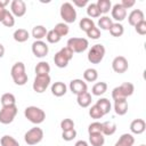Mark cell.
Wrapping results in <instances>:
<instances>
[{"mask_svg":"<svg viewBox=\"0 0 146 146\" xmlns=\"http://www.w3.org/2000/svg\"><path fill=\"white\" fill-rule=\"evenodd\" d=\"M7 9L6 8H3V7H0V22L2 23V21H3V18H5V16H6V14H7Z\"/></svg>","mask_w":146,"mask_h":146,"instance_id":"681fc988","label":"cell"},{"mask_svg":"<svg viewBox=\"0 0 146 146\" xmlns=\"http://www.w3.org/2000/svg\"><path fill=\"white\" fill-rule=\"evenodd\" d=\"M88 133H102V123L100 122H92L88 127Z\"/></svg>","mask_w":146,"mask_h":146,"instance_id":"60d3db41","label":"cell"},{"mask_svg":"<svg viewBox=\"0 0 146 146\" xmlns=\"http://www.w3.org/2000/svg\"><path fill=\"white\" fill-rule=\"evenodd\" d=\"M140 146H145V145H140Z\"/></svg>","mask_w":146,"mask_h":146,"instance_id":"db71d44e","label":"cell"},{"mask_svg":"<svg viewBox=\"0 0 146 146\" xmlns=\"http://www.w3.org/2000/svg\"><path fill=\"white\" fill-rule=\"evenodd\" d=\"M52 30H54L60 38L67 35V34H68V31H70L68 25H67L66 23H64V22H62V23H57Z\"/></svg>","mask_w":146,"mask_h":146,"instance_id":"4dcf8cb0","label":"cell"},{"mask_svg":"<svg viewBox=\"0 0 146 146\" xmlns=\"http://www.w3.org/2000/svg\"><path fill=\"white\" fill-rule=\"evenodd\" d=\"M66 91H67V87H66V84H65L64 82H62V81H57V82H55V83L51 86V92H52V95L56 96V97H62V96H64V95L66 94Z\"/></svg>","mask_w":146,"mask_h":146,"instance_id":"ac0fdd59","label":"cell"},{"mask_svg":"<svg viewBox=\"0 0 146 146\" xmlns=\"http://www.w3.org/2000/svg\"><path fill=\"white\" fill-rule=\"evenodd\" d=\"M105 47L102 44V43H97V44H94L89 51H88V60L91 63V64H99L104 56H105Z\"/></svg>","mask_w":146,"mask_h":146,"instance_id":"5b68a950","label":"cell"},{"mask_svg":"<svg viewBox=\"0 0 146 146\" xmlns=\"http://www.w3.org/2000/svg\"><path fill=\"white\" fill-rule=\"evenodd\" d=\"M74 146H89V144L86 140H78Z\"/></svg>","mask_w":146,"mask_h":146,"instance_id":"f907efd6","label":"cell"},{"mask_svg":"<svg viewBox=\"0 0 146 146\" xmlns=\"http://www.w3.org/2000/svg\"><path fill=\"white\" fill-rule=\"evenodd\" d=\"M75 137H76V131H75V129H72V130H67V131H63V132H62V138H63L65 141H71V140H73Z\"/></svg>","mask_w":146,"mask_h":146,"instance_id":"7bdbcfd3","label":"cell"},{"mask_svg":"<svg viewBox=\"0 0 146 146\" xmlns=\"http://www.w3.org/2000/svg\"><path fill=\"white\" fill-rule=\"evenodd\" d=\"M96 5H97L100 14H107L112 9V3L110 0H98Z\"/></svg>","mask_w":146,"mask_h":146,"instance_id":"836d02e7","label":"cell"},{"mask_svg":"<svg viewBox=\"0 0 146 146\" xmlns=\"http://www.w3.org/2000/svg\"><path fill=\"white\" fill-rule=\"evenodd\" d=\"M111 13H112V18L115 19L116 23L122 22V21L127 17V10H125L120 3H115V5L112 7Z\"/></svg>","mask_w":146,"mask_h":146,"instance_id":"5bb4252c","label":"cell"},{"mask_svg":"<svg viewBox=\"0 0 146 146\" xmlns=\"http://www.w3.org/2000/svg\"><path fill=\"white\" fill-rule=\"evenodd\" d=\"M135 30L138 34L140 35H144L146 34V21H141L140 23H138L136 26H135Z\"/></svg>","mask_w":146,"mask_h":146,"instance_id":"f6af8a7d","label":"cell"},{"mask_svg":"<svg viewBox=\"0 0 146 146\" xmlns=\"http://www.w3.org/2000/svg\"><path fill=\"white\" fill-rule=\"evenodd\" d=\"M42 139H43V130L39 127H34V128L27 130L24 135V140L30 146L39 144Z\"/></svg>","mask_w":146,"mask_h":146,"instance_id":"8992f818","label":"cell"},{"mask_svg":"<svg viewBox=\"0 0 146 146\" xmlns=\"http://www.w3.org/2000/svg\"><path fill=\"white\" fill-rule=\"evenodd\" d=\"M10 13L14 17H22L26 13V3L23 0H13L10 3Z\"/></svg>","mask_w":146,"mask_h":146,"instance_id":"7c38bea8","label":"cell"},{"mask_svg":"<svg viewBox=\"0 0 146 146\" xmlns=\"http://www.w3.org/2000/svg\"><path fill=\"white\" fill-rule=\"evenodd\" d=\"M87 35H88L90 39H94V40L99 39V38H100V30H99L98 27L94 26L92 29H90V30L87 32Z\"/></svg>","mask_w":146,"mask_h":146,"instance_id":"ee69618b","label":"cell"},{"mask_svg":"<svg viewBox=\"0 0 146 146\" xmlns=\"http://www.w3.org/2000/svg\"><path fill=\"white\" fill-rule=\"evenodd\" d=\"M59 52H60L67 60H71V59L73 58V51H72L68 47H64V48H62V49L59 50Z\"/></svg>","mask_w":146,"mask_h":146,"instance_id":"bcb514c9","label":"cell"},{"mask_svg":"<svg viewBox=\"0 0 146 146\" xmlns=\"http://www.w3.org/2000/svg\"><path fill=\"white\" fill-rule=\"evenodd\" d=\"M89 143L91 146H103L105 144V137L103 133H90Z\"/></svg>","mask_w":146,"mask_h":146,"instance_id":"d4e9b609","label":"cell"},{"mask_svg":"<svg viewBox=\"0 0 146 146\" xmlns=\"http://www.w3.org/2000/svg\"><path fill=\"white\" fill-rule=\"evenodd\" d=\"M18 110L16 105L13 106H5L0 110V123L2 124H9L14 121Z\"/></svg>","mask_w":146,"mask_h":146,"instance_id":"ba28073f","label":"cell"},{"mask_svg":"<svg viewBox=\"0 0 146 146\" xmlns=\"http://www.w3.org/2000/svg\"><path fill=\"white\" fill-rule=\"evenodd\" d=\"M24 115L30 122H32L34 124H40L46 119L44 111L36 106H27L24 110Z\"/></svg>","mask_w":146,"mask_h":146,"instance_id":"7a4b0ae2","label":"cell"},{"mask_svg":"<svg viewBox=\"0 0 146 146\" xmlns=\"http://www.w3.org/2000/svg\"><path fill=\"white\" fill-rule=\"evenodd\" d=\"M108 31H110V33H111L112 36L119 38V36H121V35L123 34L124 27H123V25H122L121 23H113L112 26H111V29H110Z\"/></svg>","mask_w":146,"mask_h":146,"instance_id":"1f68e13d","label":"cell"},{"mask_svg":"<svg viewBox=\"0 0 146 146\" xmlns=\"http://www.w3.org/2000/svg\"><path fill=\"white\" fill-rule=\"evenodd\" d=\"M113 24V21L112 18H110L108 16H102L99 19H98V26L100 27V30H105V31H108L111 29Z\"/></svg>","mask_w":146,"mask_h":146,"instance_id":"e575fe53","label":"cell"},{"mask_svg":"<svg viewBox=\"0 0 146 146\" xmlns=\"http://www.w3.org/2000/svg\"><path fill=\"white\" fill-rule=\"evenodd\" d=\"M13 38H14V40L17 41V42H25V41L29 40L30 33H29V31L25 30V29H17V30L14 32Z\"/></svg>","mask_w":146,"mask_h":146,"instance_id":"7402d4cb","label":"cell"},{"mask_svg":"<svg viewBox=\"0 0 146 146\" xmlns=\"http://www.w3.org/2000/svg\"><path fill=\"white\" fill-rule=\"evenodd\" d=\"M91 100H92V99H91V95H90L88 91H86V92L80 94V95L76 96V103H78V105H79L80 107H82V108H86V107L90 106Z\"/></svg>","mask_w":146,"mask_h":146,"instance_id":"d6986e66","label":"cell"},{"mask_svg":"<svg viewBox=\"0 0 146 146\" xmlns=\"http://www.w3.org/2000/svg\"><path fill=\"white\" fill-rule=\"evenodd\" d=\"M96 105L100 108V111L103 112L104 115L107 114V113H110V111H111V108H112V104H111V102H110L107 98H99V99L97 100Z\"/></svg>","mask_w":146,"mask_h":146,"instance_id":"4316f807","label":"cell"},{"mask_svg":"<svg viewBox=\"0 0 146 146\" xmlns=\"http://www.w3.org/2000/svg\"><path fill=\"white\" fill-rule=\"evenodd\" d=\"M114 111L117 115H124L128 112V102L127 98L114 100Z\"/></svg>","mask_w":146,"mask_h":146,"instance_id":"e0dca14e","label":"cell"},{"mask_svg":"<svg viewBox=\"0 0 146 146\" xmlns=\"http://www.w3.org/2000/svg\"><path fill=\"white\" fill-rule=\"evenodd\" d=\"M10 75L13 78V81L17 86H24L29 80V76L25 71V65L23 62H17L13 65L10 70Z\"/></svg>","mask_w":146,"mask_h":146,"instance_id":"6da1fadb","label":"cell"},{"mask_svg":"<svg viewBox=\"0 0 146 146\" xmlns=\"http://www.w3.org/2000/svg\"><path fill=\"white\" fill-rule=\"evenodd\" d=\"M73 5H75V6H78V7H84L86 5H88V0H83V1L74 0V1H73Z\"/></svg>","mask_w":146,"mask_h":146,"instance_id":"c3c4849f","label":"cell"},{"mask_svg":"<svg viewBox=\"0 0 146 146\" xmlns=\"http://www.w3.org/2000/svg\"><path fill=\"white\" fill-rule=\"evenodd\" d=\"M146 129V123L143 119H135L130 123V131L135 135H140L145 131Z\"/></svg>","mask_w":146,"mask_h":146,"instance_id":"2e32d148","label":"cell"},{"mask_svg":"<svg viewBox=\"0 0 146 146\" xmlns=\"http://www.w3.org/2000/svg\"><path fill=\"white\" fill-rule=\"evenodd\" d=\"M141 21H145V16H144L143 10H140V9H133L128 15V22L131 26H136Z\"/></svg>","mask_w":146,"mask_h":146,"instance_id":"9a60e30c","label":"cell"},{"mask_svg":"<svg viewBox=\"0 0 146 146\" xmlns=\"http://www.w3.org/2000/svg\"><path fill=\"white\" fill-rule=\"evenodd\" d=\"M89 46V42L86 38H70L67 40V46L72 51L73 54L76 52V54H80V52H83L84 50H87Z\"/></svg>","mask_w":146,"mask_h":146,"instance_id":"52a82bcc","label":"cell"},{"mask_svg":"<svg viewBox=\"0 0 146 146\" xmlns=\"http://www.w3.org/2000/svg\"><path fill=\"white\" fill-rule=\"evenodd\" d=\"M35 74L36 75H49V72H50V65L49 63L47 62H39L35 66Z\"/></svg>","mask_w":146,"mask_h":146,"instance_id":"cb8c5ba5","label":"cell"},{"mask_svg":"<svg viewBox=\"0 0 146 146\" xmlns=\"http://www.w3.org/2000/svg\"><path fill=\"white\" fill-rule=\"evenodd\" d=\"M5 55V47L2 43H0V58H2Z\"/></svg>","mask_w":146,"mask_h":146,"instance_id":"816d5d0a","label":"cell"},{"mask_svg":"<svg viewBox=\"0 0 146 146\" xmlns=\"http://www.w3.org/2000/svg\"><path fill=\"white\" fill-rule=\"evenodd\" d=\"M135 3H136L135 0H122V1L120 2V5H121L125 10L129 9V8H131V7H133Z\"/></svg>","mask_w":146,"mask_h":146,"instance_id":"7dc6e473","label":"cell"},{"mask_svg":"<svg viewBox=\"0 0 146 146\" xmlns=\"http://www.w3.org/2000/svg\"><path fill=\"white\" fill-rule=\"evenodd\" d=\"M46 39H47V41L49 42V43H57V42H59L60 41V36L54 31V30H50V31H48L47 32V35H46Z\"/></svg>","mask_w":146,"mask_h":146,"instance_id":"f35d334b","label":"cell"},{"mask_svg":"<svg viewBox=\"0 0 146 146\" xmlns=\"http://www.w3.org/2000/svg\"><path fill=\"white\" fill-rule=\"evenodd\" d=\"M59 14H60L62 19L66 24L74 23L75 19H76V10H75V8L73 7V5L71 2H64L60 6Z\"/></svg>","mask_w":146,"mask_h":146,"instance_id":"277c9868","label":"cell"},{"mask_svg":"<svg viewBox=\"0 0 146 146\" xmlns=\"http://www.w3.org/2000/svg\"><path fill=\"white\" fill-rule=\"evenodd\" d=\"M0 102H1L2 107H5V106H13V105H16V98H15V96H14L13 94H10V92H6V94H3V95L1 96Z\"/></svg>","mask_w":146,"mask_h":146,"instance_id":"83f0119b","label":"cell"},{"mask_svg":"<svg viewBox=\"0 0 146 146\" xmlns=\"http://www.w3.org/2000/svg\"><path fill=\"white\" fill-rule=\"evenodd\" d=\"M68 62H70V60H67L59 51L56 52L55 56H54V63H55V65H56L57 67H59V68L66 67V66L68 65Z\"/></svg>","mask_w":146,"mask_h":146,"instance_id":"d6a6232c","label":"cell"},{"mask_svg":"<svg viewBox=\"0 0 146 146\" xmlns=\"http://www.w3.org/2000/svg\"><path fill=\"white\" fill-rule=\"evenodd\" d=\"M128 67H129V64L124 56H116L112 62V68L115 73L122 74L128 70Z\"/></svg>","mask_w":146,"mask_h":146,"instance_id":"8fae6325","label":"cell"},{"mask_svg":"<svg viewBox=\"0 0 146 146\" xmlns=\"http://www.w3.org/2000/svg\"><path fill=\"white\" fill-rule=\"evenodd\" d=\"M116 131V124L113 121H106L102 123V133L104 136H112Z\"/></svg>","mask_w":146,"mask_h":146,"instance_id":"44dd1931","label":"cell"},{"mask_svg":"<svg viewBox=\"0 0 146 146\" xmlns=\"http://www.w3.org/2000/svg\"><path fill=\"white\" fill-rule=\"evenodd\" d=\"M32 52H33V55L35 57L42 58V57L47 56L48 52H49L48 44L44 41H42V40H35L32 43Z\"/></svg>","mask_w":146,"mask_h":146,"instance_id":"30bf717a","label":"cell"},{"mask_svg":"<svg viewBox=\"0 0 146 146\" xmlns=\"http://www.w3.org/2000/svg\"><path fill=\"white\" fill-rule=\"evenodd\" d=\"M89 115H90V117H91V119H95V120L102 119V117L104 116L103 112L100 111V108H99L96 104H95V105H92V106L90 107V110H89Z\"/></svg>","mask_w":146,"mask_h":146,"instance_id":"74e56055","label":"cell"},{"mask_svg":"<svg viewBox=\"0 0 146 146\" xmlns=\"http://www.w3.org/2000/svg\"><path fill=\"white\" fill-rule=\"evenodd\" d=\"M70 90L72 91V94L74 95H80V94H83L88 90V86L87 83L81 80V79H74L70 82Z\"/></svg>","mask_w":146,"mask_h":146,"instance_id":"4fadbf2b","label":"cell"},{"mask_svg":"<svg viewBox=\"0 0 146 146\" xmlns=\"http://www.w3.org/2000/svg\"><path fill=\"white\" fill-rule=\"evenodd\" d=\"M47 29L43 25H35L32 29V36L35 40H42L43 38H46L47 35Z\"/></svg>","mask_w":146,"mask_h":146,"instance_id":"603a6c76","label":"cell"},{"mask_svg":"<svg viewBox=\"0 0 146 146\" xmlns=\"http://www.w3.org/2000/svg\"><path fill=\"white\" fill-rule=\"evenodd\" d=\"M2 24H3L6 27H13V26L15 25V17H14V15H13L9 10L7 11V14H6L5 18H3Z\"/></svg>","mask_w":146,"mask_h":146,"instance_id":"ab89813d","label":"cell"},{"mask_svg":"<svg viewBox=\"0 0 146 146\" xmlns=\"http://www.w3.org/2000/svg\"><path fill=\"white\" fill-rule=\"evenodd\" d=\"M106 91H107V83L106 82H97L91 88V92L95 96H102Z\"/></svg>","mask_w":146,"mask_h":146,"instance_id":"484cf974","label":"cell"},{"mask_svg":"<svg viewBox=\"0 0 146 146\" xmlns=\"http://www.w3.org/2000/svg\"><path fill=\"white\" fill-rule=\"evenodd\" d=\"M60 128L63 131L72 130V129H74V121L72 119H64L60 122Z\"/></svg>","mask_w":146,"mask_h":146,"instance_id":"b9f144b4","label":"cell"},{"mask_svg":"<svg viewBox=\"0 0 146 146\" xmlns=\"http://www.w3.org/2000/svg\"><path fill=\"white\" fill-rule=\"evenodd\" d=\"M49 84H50V76L49 75H35L32 88L35 92L42 94L46 91V89L49 87Z\"/></svg>","mask_w":146,"mask_h":146,"instance_id":"9c48e42d","label":"cell"},{"mask_svg":"<svg viewBox=\"0 0 146 146\" xmlns=\"http://www.w3.org/2000/svg\"><path fill=\"white\" fill-rule=\"evenodd\" d=\"M83 79L87 81V82H95L97 79H98V72L97 70L95 68H87L84 72H83Z\"/></svg>","mask_w":146,"mask_h":146,"instance_id":"f1b7e54d","label":"cell"},{"mask_svg":"<svg viewBox=\"0 0 146 146\" xmlns=\"http://www.w3.org/2000/svg\"><path fill=\"white\" fill-rule=\"evenodd\" d=\"M0 145L1 146H19V143L11 136L5 135L0 139Z\"/></svg>","mask_w":146,"mask_h":146,"instance_id":"d590c367","label":"cell"},{"mask_svg":"<svg viewBox=\"0 0 146 146\" xmlns=\"http://www.w3.org/2000/svg\"><path fill=\"white\" fill-rule=\"evenodd\" d=\"M87 15L89 17H91V18H97L102 14H100V11H99V9H98L96 3H88V6H87Z\"/></svg>","mask_w":146,"mask_h":146,"instance_id":"8d00e7d4","label":"cell"},{"mask_svg":"<svg viewBox=\"0 0 146 146\" xmlns=\"http://www.w3.org/2000/svg\"><path fill=\"white\" fill-rule=\"evenodd\" d=\"M79 26H80V29H81L82 31H84V32L87 33L90 29H92V27L95 26V23H94V21H92L91 18H89V17H82V18L80 19Z\"/></svg>","mask_w":146,"mask_h":146,"instance_id":"f546056e","label":"cell"},{"mask_svg":"<svg viewBox=\"0 0 146 146\" xmlns=\"http://www.w3.org/2000/svg\"><path fill=\"white\" fill-rule=\"evenodd\" d=\"M135 144V138L131 133H123L115 143L114 146H132Z\"/></svg>","mask_w":146,"mask_h":146,"instance_id":"ffe728a7","label":"cell"},{"mask_svg":"<svg viewBox=\"0 0 146 146\" xmlns=\"http://www.w3.org/2000/svg\"><path fill=\"white\" fill-rule=\"evenodd\" d=\"M9 3V1L8 0H0V7H3V8H6V6Z\"/></svg>","mask_w":146,"mask_h":146,"instance_id":"f5cc1de1","label":"cell"},{"mask_svg":"<svg viewBox=\"0 0 146 146\" xmlns=\"http://www.w3.org/2000/svg\"><path fill=\"white\" fill-rule=\"evenodd\" d=\"M133 91H135V86L131 82H123L121 86L115 87L112 90V98H113V100L127 98V97L131 96L133 94Z\"/></svg>","mask_w":146,"mask_h":146,"instance_id":"3957f363","label":"cell"}]
</instances>
